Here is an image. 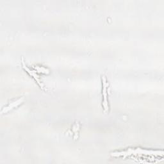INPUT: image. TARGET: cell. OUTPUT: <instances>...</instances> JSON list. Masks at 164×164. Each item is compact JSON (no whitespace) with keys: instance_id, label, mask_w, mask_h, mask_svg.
<instances>
[{"instance_id":"cell-1","label":"cell","mask_w":164,"mask_h":164,"mask_svg":"<svg viewBox=\"0 0 164 164\" xmlns=\"http://www.w3.org/2000/svg\"><path fill=\"white\" fill-rule=\"evenodd\" d=\"M108 86V83L106 81V79L105 76H103V94L104 96V101H103V106L106 110H109V105H108V101H107V94H106V87Z\"/></svg>"},{"instance_id":"cell-2","label":"cell","mask_w":164,"mask_h":164,"mask_svg":"<svg viewBox=\"0 0 164 164\" xmlns=\"http://www.w3.org/2000/svg\"><path fill=\"white\" fill-rule=\"evenodd\" d=\"M23 100H24V98H22L19 99V100H16V101H15L14 102L10 103V104L8 105L7 106L3 108V110H1V113H3V112H7L8 111H9L10 110H11L12 109H13V108H14L15 106H18L19 104L21 103V102H23Z\"/></svg>"},{"instance_id":"cell-3","label":"cell","mask_w":164,"mask_h":164,"mask_svg":"<svg viewBox=\"0 0 164 164\" xmlns=\"http://www.w3.org/2000/svg\"><path fill=\"white\" fill-rule=\"evenodd\" d=\"M23 67L25 69V70L27 71L30 75L32 76L34 78H35V80L37 81V83L41 86V88H42V89H44V86H43V85L41 83V81H40V80H39V78H38V76L35 74V72H34V71H30V70L29 69H28L27 66H25L23 62Z\"/></svg>"},{"instance_id":"cell-4","label":"cell","mask_w":164,"mask_h":164,"mask_svg":"<svg viewBox=\"0 0 164 164\" xmlns=\"http://www.w3.org/2000/svg\"><path fill=\"white\" fill-rule=\"evenodd\" d=\"M37 70L38 72H44V73H46V72H48V70L44 68L43 67H37Z\"/></svg>"}]
</instances>
